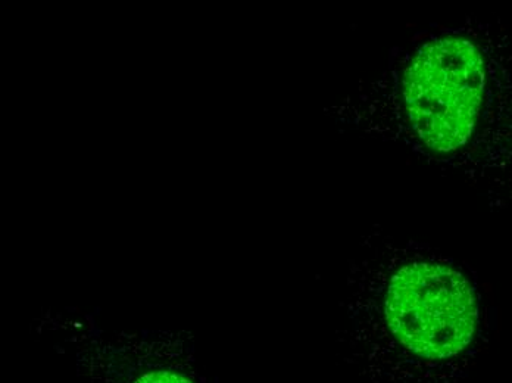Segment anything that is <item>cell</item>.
I'll use <instances>...</instances> for the list:
<instances>
[{
	"mask_svg": "<svg viewBox=\"0 0 512 383\" xmlns=\"http://www.w3.org/2000/svg\"><path fill=\"white\" fill-rule=\"evenodd\" d=\"M334 120L398 143L440 171L505 195L511 139L510 52L493 24L437 27L390 55L330 108Z\"/></svg>",
	"mask_w": 512,
	"mask_h": 383,
	"instance_id": "obj_1",
	"label": "cell"
},
{
	"mask_svg": "<svg viewBox=\"0 0 512 383\" xmlns=\"http://www.w3.org/2000/svg\"><path fill=\"white\" fill-rule=\"evenodd\" d=\"M133 383H198L190 373L173 367H154L134 379Z\"/></svg>",
	"mask_w": 512,
	"mask_h": 383,
	"instance_id": "obj_3",
	"label": "cell"
},
{
	"mask_svg": "<svg viewBox=\"0 0 512 383\" xmlns=\"http://www.w3.org/2000/svg\"><path fill=\"white\" fill-rule=\"evenodd\" d=\"M343 311L342 357L364 383H465L487 338L471 270L382 232L351 261Z\"/></svg>",
	"mask_w": 512,
	"mask_h": 383,
	"instance_id": "obj_2",
	"label": "cell"
}]
</instances>
